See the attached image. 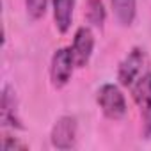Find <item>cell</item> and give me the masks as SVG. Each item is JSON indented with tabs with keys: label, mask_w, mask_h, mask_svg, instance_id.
Wrapping results in <instances>:
<instances>
[{
	"label": "cell",
	"mask_w": 151,
	"mask_h": 151,
	"mask_svg": "<svg viewBox=\"0 0 151 151\" xmlns=\"http://www.w3.org/2000/svg\"><path fill=\"white\" fill-rule=\"evenodd\" d=\"M96 103L103 116L112 121H119L126 116V100L119 86L116 84H103L96 93Z\"/></svg>",
	"instance_id": "1"
},
{
	"label": "cell",
	"mask_w": 151,
	"mask_h": 151,
	"mask_svg": "<svg viewBox=\"0 0 151 151\" xmlns=\"http://www.w3.org/2000/svg\"><path fill=\"white\" fill-rule=\"evenodd\" d=\"M130 89H132V98L140 110L142 133L146 139H149L151 137V71H144Z\"/></svg>",
	"instance_id": "2"
},
{
	"label": "cell",
	"mask_w": 151,
	"mask_h": 151,
	"mask_svg": "<svg viewBox=\"0 0 151 151\" xmlns=\"http://www.w3.org/2000/svg\"><path fill=\"white\" fill-rule=\"evenodd\" d=\"M75 59L71 53V46H64L53 52L50 60V82L55 89H62L73 77Z\"/></svg>",
	"instance_id": "3"
},
{
	"label": "cell",
	"mask_w": 151,
	"mask_h": 151,
	"mask_svg": "<svg viewBox=\"0 0 151 151\" xmlns=\"http://www.w3.org/2000/svg\"><path fill=\"white\" fill-rule=\"evenodd\" d=\"M144 64H146V53L142 48L135 46L132 48L126 57L119 62L117 68V80L123 87H132L137 78L144 73Z\"/></svg>",
	"instance_id": "4"
},
{
	"label": "cell",
	"mask_w": 151,
	"mask_h": 151,
	"mask_svg": "<svg viewBox=\"0 0 151 151\" xmlns=\"http://www.w3.org/2000/svg\"><path fill=\"white\" fill-rule=\"evenodd\" d=\"M78 139V124L73 116H60L50 132L52 146L57 149H73L77 147Z\"/></svg>",
	"instance_id": "5"
},
{
	"label": "cell",
	"mask_w": 151,
	"mask_h": 151,
	"mask_svg": "<svg viewBox=\"0 0 151 151\" xmlns=\"http://www.w3.org/2000/svg\"><path fill=\"white\" fill-rule=\"evenodd\" d=\"M93 50H94V34L91 27H78L71 45V53L77 68H84L89 64Z\"/></svg>",
	"instance_id": "6"
},
{
	"label": "cell",
	"mask_w": 151,
	"mask_h": 151,
	"mask_svg": "<svg viewBox=\"0 0 151 151\" xmlns=\"http://www.w3.org/2000/svg\"><path fill=\"white\" fill-rule=\"evenodd\" d=\"M0 123L6 128L13 130H22V119L18 114V100L11 86H4L2 96H0Z\"/></svg>",
	"instance_id": "7"
},
{
	"label": "cell",
	"mask_w": 151,
	"mask_h": 151,
	"mask_svg": "<svg viewBox=\"0 0 151 151\" xmlns=\"http://www.w3.org/2000/svg\"><path fill=\"white\" fill-rule=\"evenodd\" d=\"M53 22L60 34H66L71 29L73 13H75V0H52Z\"/></svg>",
	"instance_id": "8"
},
{
	"label": "cell",
	"mask_w": 151,
	"mask_h": 151,
	"mask_svg": "<svg viewBox=\"0 0 151 151\" xmlns=\"http://www.w3.org/2000/svg\"><path fill=\"white\" fill-rule=\"evenodd\" d=\"M116 20L123 27H130L137 16V0H110Z\"/></svg>",
	"instance_id": "9"
},
{
	"label": "cell",
	"mask_w": 151,
	"mask_h": 151,
	"mask_svg": "<svg viewBox=\"0 0 151 151\" xmlns=\"http://www.w3.org/2000/svg\"><path fill=\"white\" fill-rule=\"evenodd\" d=\"M86 18L93 27H103L105 18H107V11H105V6H103L101 0H89Z\"/></svg>",
	"instance_id": "10"
},
{
	"label": "cell",
	"mask_w": 151,
	"mask_h": 151,
	"mask_svg": "<svg viewBox=\"0 0 151 151\" xmlns=\"http://www.w3.org/2000/svg\"><path fill=\"white\" fill-rule=\"evenodd\" d=\"M46 6L48 0H25L27 14L30 16V20H41L46 13Z\"/></svg>",
	"instance_id": "11"
},
{
	"label": "cell",
	"mask_w": 151,
	"mask_h": 151,
	"mask_svg": "<svg viewBox=\"0 0 151 151\" xmlns=\"http://www.w3.org/2000/svg\"><path fill=\"white\" fill-rule=\"evenodd\" d=\"M2 149L4 151H13V149H29V144L18 140V139H13V137H4L2 139Z\"/></svg>",
	"instance_id": "12"
}]
</instances>
